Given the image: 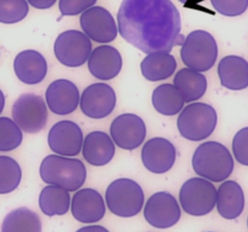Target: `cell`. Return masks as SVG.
Segmentation results:
<instances>
[{
	"label": "cell",
	"mask_w": 248,
	"mask_h": 232,
	"mask_svg": "<svg viewBox=\"0 0 248 232\" xmlns=\"http://www.w3.org/2000/svg\"><path fill=\"white\" fill-rule=\"evenodd\" d=\"M120 35L142 52H171L184 43L181 14L171 0H123L118 12Z\"/></svg>",
	"instance_id": "cell-1"
},
{
	"label": "cell",
	"mask_w": 248,
	"mask_h": 232,
	"mask_svg": "<svg viewBox=\"0 0 248 232\" xmlns=\"http://www.w3.org/2000/svg\"><path fill=\"white\" fill-rule=\"evenodd\" d=\"M193 169L201 178L212 183H222L234 171V159L228 147L218 142L199 145L191 160Z\"/></svg>",
	"instance_id": "cell-2"
},
{
	"label": "cell",
	"mask_w": 248,
	"mask_h": 232,
	"mask_svg": "<svg viewBox=\"0 0 248 232\" xmlns=\"http://www.w3.org/2000/svg\"><path fill=\"white\" fill-rule=\"evenodd\" d=\"M87 171L78 159L61 155H48L40 164V178L44 183L60 186L67 191H77L86 181Z\"/></svg>",
	"instance_id": "cell-3"
},
{
	"label": "cell",
	"mask_w": 248,
	"mask_h": 232,
	"mask_svg": "<svg viewBox=\"0 0 248 232\" xmlns=\"http://www.w3.org/2000/svg\"><path fill=\"white\" fill-rule=\"evenodd\" d=\"M217 111L206 103H193L184 106L177 120L181 135L191 142L210 137L217 126Z\"/></svg>",
	"instance_id": "cell-4"
},
{
	"label": "cell",
	"mask_w": 248,
	"mask_h": 232,
	"mask_svg": "<svg viewBox=\"0 0 248 232\" xmlns=\"http://www.w3.org/2000/svg\"><path fill=\"white\" fill-rule=\"evenodd\" d=\"M106 203L114 215L136 217L144 205V192L140 184L132 179H116L107 188Z\"/></svg>",
	"instance_id": "cell-5"
},
{
	"label": "cell",
	"mask_w": 248,
	"mask_h": 232,
	"mask_svg": "<svg viewBox=\"0 0 248 232\" xmlns=\"http://www.w3.org/2000/svg\"><path fill=\"white\" fill-rule=\"evenodd\" d=\"M182 62L196 72H207L215 65L218 57V45L212 34L194 30L184 39L181 48Z\"/></svg>",
	"instance_id": "cell-6"
},
{
	"label": "cell",
	"mask_w": 248,
	"mask_h": 232,
	"mask_svg": "<svg viewBox=\"0 0 248 232\" xmlns=\"http://www.w3.org/2000/svg\"><path fill=\"white\" fill-rule=\"evenodd\" d=\"M179 203L184 212L193 217L210 214L217 203V188L205 178H191L182 185Z\"/></svg>",
	"instance_id": "cell-7"
},
{
	"label": "cell",
	"mask_w": 248,
	"mask_h": 232,
	"mask_svg": "<svg viewBox=\"0 0 248 232\" xmlns=\"http://www.w3.org/2000/svg\"><path fill=\"white\" fill-rule=\"evenodd\" d=\"M12 120L22 130L38 133L47 123V105L40 96L24 93L16 99L12 105Z\"/></svg>",
	"instance_id": "cell-8"
},
{
	"label": "cell",
	"mask_w": 248,
	"mask_h": 232,
	"mask_svg": "<svg viewBox=\"0 0 248 232\" xmlns=\"http://www.w3.org/2000/svg\"><path fill=\"white\" fill-rule=\"evenodd\" d=\"M53 51L58 62L65 67L77 68L89 60L92 44L84 31L67 30L57 36Z\"/></svg>",
	"instance_id": "cell-9"
},
{
	"label": "cell",
	"mask_w": 248,
	"mask_h": 232,
	"mask_svg": "<svg viewBox=\"0 0 248 232\" xmlns=\"http://www.w3.org/2000/svg\"><path fill=\"white\" fill-rule=\"evenodd\" d=\"M144 219L156 229H170L181 219V207L173 195L156 192L150 196L144 205Z\"/></svg>",
	"instance_id": "cell-10"
},
{
	"label": "cell",
	"mask_w": 248,
	"mask_h": 232,
	"mask_svg": "<svg viewBox=\"0 0 248 232\" xmlns=\"http://www.w3.org/2000/svg\"><path fill=\"white\" fill-rule=\"evenodd\" d=\"M80 26L89 39L99 44L111 43L118 36L119 28L110 12L102 6H92L80 17Z\"/></svg>",
	"instance_id": "cell-11"
},
{
	"label": "cell",
	"mask_w": 248,
	"mask_h": 232,
	"mask_svg": "<svg viewBox=\"0 0 248 232\" xmlns=\"http://www.w3.org/2000/svg\"><path fill=\"white\" fill-rule=\"evenodd\" d=\"M80 108L90 118H104L110 115L116 105L115 91L109 85L98 82L84 89L80 96Z\"/></svg>",
	"instance_id": "cell-12"
},
{
	"label": "cell",
	"mask_w": 248,
	"mask_h": 232,
	"mask_svg": "<svg viewBox=\"0 0 248 232\" xmlns=\"http://www.w3.org/2000/svg\"><path fill=\"white\" fill-rule=\"evenodd\" d=\"M48 146L61 156H77L84 144V134L79 125L69 120L58 121L51 127L47 137Z\"/></svg>",
	"instance_id": "cell-13"
},
{
	"label": "cell",
	"mask_w": 248,
	"mask_h": 232,
	"mask_svg": "<svg viewBox=\"0 0 248 232\" xmlns=\"http://www.w3.org/2000/svg\"><path fill=\"white\" fill-rule=\"evenodd\" d=\"M110 135L114 144L125 150L137 149L147 137V127L140 116L135 114L119 115L111 122Z\"/></svg>",
	"instance_id": "cell-14"
},
{
	"label": "cell",
	"mask_w": 248,
	"mask_h": 232,
	"mask_svg": "<svg viewBox=\"0 0 248 232\" xmlns=\"http://www.w3.org/2000/svg\"><path fill=\"white\" fill-rule=\"evenodd\" d=\"M177 151L174 145L165 138H152L142 149V162L154 174H164L173 167Z\"/></svg>",
	"instance_id": "cell-15"
},
{
	"label": "cell",
	"mask_w": 248,
	"mask_h": 232,
	"mask_svg": "<svg viewBox=\"0 0 248 232\" xmlns=\"http://www.w3.org/2000/svg\"><path fill=\"white\" fill-rule=\"evenodd\" d=\"M70 209L79 222L93 224L101 221L106 215V202L94 188H81L73 196Z\"/></svg>",
	"instance_id": "cell-16"
},
{
	"label": "cell",
	"mask_w": 248,
	"mask_h": 232,
	"mask_svg": "<svg viewBox=\"0 0 248 232\" xmlns=\"http://www.w3.org/2000/svg\"><path fill=\"white\" fill-rule=\"evenodd\" d=\"M46 104L56 115L74 113L80 103V93L74 82L65 79L51 82L45 93Z\"/></svg>",
	"instance_id": "cell-17"
},
{
	"label": "cell",
	"mask_w": 248,
	"mask_h": 232,
	"mask_svg": "<svg viewBox=\"0 0 248 232\" xmlns=\"http://www.w3.org/2000/svg\"><path fill=\"white\" fill-rule=\"evenodd\" d=\"M14 69L19 81L27 85H38L47 74V62L38 51L26 50L16 56Z\"/></svg>",
	"instance_id": "cell-18"
},
{
	"label": "cell",
	"mask_w": 248,
	"mask_h": 232,
	"mask_svg": "<svg viewBox=\"0 0 248 232\" xmlns=\"http://www.w3.org/2000/svg\"><path fill=\"white\" fill-rule=\"evenodd\" d=\"M123 58L115 47L102 45L92 50L89 57V70L99 80H111L120 72Z\"/></svg>",
	"instance_id": "cell-19"
},
{
	"label": "cell",
	"mask_w": 248,
	"mask_h": 232,
	"mask_svg": "<svg viewBox=\"0 0 248 232\" xmlns=\"http://www.w3.org/2000/svg\"><path fill=\"white\" fill-rule=\"evenodd\" d=\"M115 155L113 139L102 130L89 133L82 144V156L90 164L102 167L108 164Z\"/></svg>",
	"instance_id": "cell-20"
},
{
	"label": "cell",
	"mask_w": 248,
	"mask_h": 232,
	"mask_svg": "<svg viewBox=\"0 0 248 232\" xmlns=\"http://www.w3.org/2000/svg\"><path fill=\"white\" fill-rule=\"evenodd\" d=\"M217 210L224 219L239 218L245 209V193L241 185L234 180L220 184L217 190Z\"/></svg>",
	"instance_id": "cell-21"
},
{
	"label": "cell",
	"mask_w": 248,
	"mask_h": 232,
	"mask_svg": "<svg viewBox=\"0 0 248 232\" xmlns=\"http://www.w3.org/2000/svg\"><path fill=\"white\" fill-rule=\"evenodd\" d=\"M218 76L223 87L241 91L248 87V62L240 56H227L218 64Z\"/></svg>",
	"instance_id": "cell-22"
},
{
	"label": "cell",
	"mask_w": 248,
	"mask_h": 232,
	"mask_svg": "<svg viewBox=\"0 0 248 232\" xmlns=\"http://www.w3.org/2000/svg\"><path fill=\"white\" fill-rule=\"evenodd\" d=\"M176 58L169 52L149 53L140 63V72L149 81L169 79L176 72Z\"/></svg>",
	"instance_id": "cell-23"
},
{
	"label": "cell",
	"mask_w": 248,
	"mask_h": 232,
	"mask_svg": "<svg viewBox=\"0 0 248 232\" xmlns=\"http://www.w3.org/2000/svg\"><path fill=\"white\" fill-rule=\"evenodd\" d=\"M173 85L182 94L184 102L188 103L200 99L207 89V80L202 72L190 68L179 70L174 76Z\"/></svg>",
	"instance_id": "cell-24"
},
{
	"label": "cell",
	"mask_w": 248,
	"mask_h": 232,
	"mask_svg": "<svg viewBox=\"0 0 248 232\" xmlns=\"http://www.w3.org/2000/svg\"><path fill=\"white\" fill-rule=\"evenodd\" d=\"M152 103L157 113L165 116H173L183 110L186 102L174 85L164 84L154 89Z\"/></svg>",
	"instance_id": "cell-25"
},
{
	"label": "cell",
	"mask_w": 248,
	"mask_h": 232,
	"mask_svg": "<svg viewBox=\"0 0 248 232\" xmlns=\"http://www.w3.org/2000/svg\"><path fill=\"white\" fill-rule=\"evenodd\" d=\"M39 207L47 217L67 214L70 208L69 191L56 185H47L39 196Z\"/></svg>",
	"instance_id": "cell-26"
},
{
	"label": "cell",
	"mask_w": 248,
	"mask_h": 232,
	"mask_svg": "<svg viewBox=\"0 0 248 232\" xmlns=\"http://www.w3.org/2000/svg\"><path fill=\"white\" fill-rule=\"evenodd\" d=\"M1 232H41L39 215L26 207L7 213L1 224Z\"/></svg>",
	"instance_id": "cell-27"
},
{
	"label": "cell",
	"mask_w": 248,
	"mask_h": 232,
	"mask_svg": "<svg viewBox=\"0 0 248 232\" xmlns=\"http://www.w3.org/2000/svg\"><path fill=\"white\" fill-rule=\"evenodd\" d=\"M22 169L18 162L10 156H0V195H6L18 188Z\"/></svg>",
	"instance_id": "cell-28"
},
{
	"label": "cell",
	"mask_w": 248,
	"mask_h": 232,
	"mask_svg": "<svg viewBox=\"0 0 248 232\" xmlns=\"http://www.w3.org/2000/svg\"><path fill=\"white\" fill-rule=\"evenodd\" d=\"M23 140L22 130L12 118L0 117V151L7 152L17 149Z\"/></svg>",
	"instance_id": "cell-29"
},
{
	"label": "cell",
	"mask_w": 248,
	"mask_h": 232,
	"mask_svg": "<svg viewBox=\"0 0 248 232\" xmlns=\"http://www.w3.org/2000/svg\"><path fill=\"white\" fill-rule=\"evenodd\" d=\"M29 12L27 0H0V23H18Z\"/></svg>",
	"instance_id": "cell-30"
},
{
	"label": "cell",
	"mask_w": 248,
	"mask_h": 232,
	"mask_svg": "<svg viewBox=\"0 0 248 232\" xmlns=\"http://www.w3.org/2000/svg\"><path fill=\"white\" fill-rule=\"evenodd\" d=\"M218 14L228 17L240 16L248 9V0H211Z\"/></svg>",
	"instance_id": "cell-31"
},
{
	"label": "cell",
	"mask_w": 248,
	"mask_h": 232,
	"mask_svg": "<svg viewBox=\"0 0 248 232\" xmlns=\"http://www.w3.org/2000/svg\"><path fill=\"white\" fill-rule=\"evenodd\" d=\"M232 154L239 163L248 166V127L242 128L232 139Z\"/></svg>",
	"instance_id": "cell-32"
},
{
	"label": "cell",
	"mask_w": 248,
	"mask_h": 232,
	"mask_svg": "<svg viewBox=\"0 0 248 232\" xmlns=\"http://www.w3.org/2000/svg\"><path fill=\"white\" fill-rule=\"evenodd\" d=\"M96 1L97 0H60V11L63 16H77L94 6Z\"/></svg>",
	"instance_id": "cell-33"
},
{
	"label": "cell",
	"mask_w": 248,
	"mask_h": 232,
	"mask_svg": "<svg viewBox=\"0 0 248 232\" xmlns=\"http://www.w3.org/2000/svg\"><path fill=\"white\" fill-rule=\"evenodd\" d=\"M27 1L38 10H47L52 7L57 0H27Z\"/></svg>",
	"instance_id": "cell-34"
},
{
	"label": "cell",
	"mask_w": 248,
	"mask_h": 232,
	"mask_svg": "<svg viewBox=\"0 0 248 232\" xmlns=\"http://www.w3.org/2000/svg\"><path fill=\"white\" fill-rule=\"evenodd\" d=\"M77 232H109V231L104 226H101V225H90V226L81 227V229L78 230Z\"/></svg>",
	"instance_id": "cell-35"
},
{
	"label": "cell",
	"mask_w": 248,
	"mask_h": 232,
	"mask_svg": "<svg viewBox=\"0 0 248 232\" xmlns=\"http://www.w3.org/2000/svg\"><path fill=\"white\" fill-rule=\"evenodd\" d=\"M178 1H181L182 4L186 5V6H195V5L200 4L203 0H178Z\"/></svg>",
	"instance_id": "cell-36"
},
{
	"label": "cell",
	"mask_w": 248,
	"mask_h": 232,
	"mask_svg": "<svg viewBox=\"0 0 248 232\" xmlns=\"http://www.w3.org/2000/svg\"><path fill=\"white\" fill-rule=\"evenodd\" d=\"M4 106H5V96L4 93H2L1 89H0V114H1L2 110H4Z\"/></svg>",
	"instance_id": "cell-37"
},
{
	"label": "cell",
	"mask_w": 248,
	"mask_h": 232,
	"mask_svg": "<svg viewBox=\"0 0 248 232\" xmlns=\"http://www.w3.org/2000/svg\"><path fill=\"white\" fill-rule=\"evenodd\" d=\"M247 226H248V219H247Z\"/></svg>",
	"instance_id": "cell-38"
}]
</instances>
